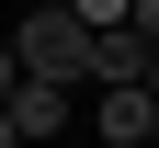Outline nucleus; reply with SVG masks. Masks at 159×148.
Listing matches in <instances>:
<instances>
[{
    "instance_id": "nucleus-1",
    "label": "nucleus",
    "mask_w": 159,
    "mask_h": 148,
    "mask_svg": "<svg viewBox=\"0 0 159 148\" xmlns=\"http://www.w3.org/2000/svg\"><path fill=\"white\" fill-rule=\"evenodd\" d=\"M11 69H23V80H46V91H80V80H91V23H80L68 0H46V12L11 34Z\"/></svg>"
},
{
    "instance_id": "nucleus-3",
    "label": "nucleus",
    "mask_w": 159,
    "mask_h": 148,
    "mask_svg": "<svg viewBox=\"0 0 159 148\" xmlns=\"http://www.w3.org/2000/svg\"><path fill=\"white\" fill-rule=\"evenodd\" d=\"M0 125H11V137H57V125H68V91H46V80H23V91H11V103H0Z\"/></svg>"
},
{
    "instance_id": "nucleus-4",
    "label": "nucleus",
    "mask_w": 159,
    "mask_h": 148,
    "mask_svg": "<svg viewBox=\"0 0 159 148\" xmlns=\"http://www.w3.org/2000/svg\"><path fill=\"white\" fill-rule=\"evenodd\" d=\"M125 23H136V46H148V57H159V0H136Z\"/></svg>"
},
{
    "instance_id": "nucleus-6",
    "label": "nucleus",
    "mask_w": 159,
    "mask_h": 148,
    "mask_svg": "<svg viewBox=\"0 0 159 148\" xmlns=\"http://www.w3.org/2000/svg\"><path fill=\"white\" fill-rule=\"evenodd\" d=\"M148 103H159V57H148Z\"/></svg>"
},
{
    "instance_id": "nucleus-2",
    "label": "nucleus",
    "mask_w": 159,
    "mask_h": 148,
    "mask_svg": "<svg viewBox=\"0 0 159 148\" xmlns=\"http://www.w3.org/2000/svg\"><path fill=\"white\" fill-rule=\"evenodd\" d=\"M91 137H114V148H159V103H148V91H102V103H91Z\"/></svg>"
},
{
    "instance_id": "nucleus-7",
    "label": "nucleus",
    "mask_w": 159,
    "mask_h": 148,
    "mask_svg": "<svg viewBox=\"0 0 159 148\" xmlns=\"http://www.w3.org/2000/svg\"><path fill=\"white\" fill-rule=\"evenodd\" d=\"M0 148H23V137H11V125H0Z\"/></svg>"
},
{
    "instance_id": "nucleus-5",
    "label": "nucleus",
    "mask_w": 159,
    "mask_h": 148,
    "mask_svg": "<svg viewBox=\"0 0 159 148\" xmlns=\"http://www.w3.org/2000/svg\"><path fill=\"white\" fill-rule=\"evenodd\" d=\"M11 91H23V69H11V46H0V103H11Z\"/></svg>"
}]
</instances>
